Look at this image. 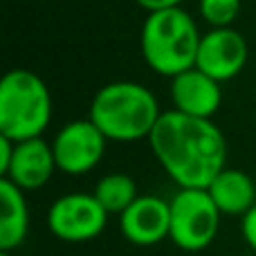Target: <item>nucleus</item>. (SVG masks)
I'll list each match as a JSON object with an SVG mask.
<instances>
[{
  "label": "nucleus",
  "mask_w": 256,
  "mask_h": 256,
  "mask_svg": "<svg viewBox=\"0 0 256 256\" xmlns=\"http://www.w3.org/2000/svg\"><path fill=\"white\" fill-rule=\"evenodd\" d=\"M122 236L135 248H155L171 236V204L160 196H140L120 216Z\"/></svg>",
  "instance_id": "obj_9"
},
{
  "label": "nucleus",
  "mask_w": 256,
  "mask_h": 256,
  "mask_svg": "<svg viewBox=\"0 0 256 256\" xmlns=\"http://www.w3.org/2000/svg\"><path fill=\"white\" fill-rule=\"evenodd\" d=\"M94 198L99 200L104 209H106L110 216H122L137 198V184L128 173H108L94 186Z\"/></svg>",
  "instance_id": "obj_14"
},
{
  "label": "nucleus",
  "mask_w": 256,
  "mask_h": 256,
  "mask_svg": "<svg viewBox=\"0 0 256 256\" xmlns=\"http://www.w3.org/2000/svg\"><path fill=\"white\" fill-rule=\"evenodd\" d=\"M171 204V240L182 252H204L220 232L222 214L207 189H178Z\"/></svg>",
  "instance_id": "obj_5"
},
{
  "label": "nucleus",
  "mask_w": 256,
  "mask_h": 256,
  "mask_svg": "<svg viewBox=\"0 0 256 256\" xmlns=\"http://www.w3.org/2000/svg\"><path fill=\"white\" fill-rule=\"evenodd\" d=\"M56 171L58 166H56V158H54L52 142L36 137V140L16 142L12 164L4 171L2 180L14 182L18 189H22L27 194V191L43 189Z\"/></svg>",
  "instance_id": "obj_10"
},
{
  "label": "nucleus",
  "mask_w": 256,
  "mask_h": 256,
  "mask_svg": "<svg viewBox=\"0 0 256 256\" xmlns=\"http://www.w3.org/2000/svg\"><path fill=\"white\" fill-rule=\"evenodd\" d=\"M222 216H240L256 207V180L240 168L225 166L207 186Z\"/></svg>",
  "instance_id": "obj_13"
},
{
  "label": "nucleus",
  "mask_w": 256,
  "mask_h": 256,
  "mask_svg": "<svg viewBox=\"0 0 256 256\" xmlns=\"http://www.w3.org/2000/svg\"><path fill=\"white\" fill-rule=\"evenodd\" d=\"M248 58L250 48L245 36L234 27H220V30H209L202 34L196 68L212 79L225 84L245 70Z\"/></svg>",
  "instance_id": "obj_8"
},
{
  "label": "nucleus",
  "mask_w": 256,
  "mask_h": 256,
  "mask_svg": "<svg viewBox=\"0 0 256 256\" xmlns=\"http://www.w3.org/2000/svg\"><path fill=\"white\" fill-rule=\"evenodd\" d=\"M14 148H16V142H12L9 137L0 135V178L4 176V171H7L9 164H12Z\"/></svg>",
  "instance_id": "obj_17"
},
{
  "label": "nucleus",
  "mask_w": 256,
  "mask_h": 256,
  "mask_svg": "<svg viewBox=\"0 0 256 256\" xmlns=\"http://www.w3.org/2000/svg\"><path fill=\"white\" fill-rule=\"evenodd\" d=\"M171 104L173 110L182 115L212 120L222 104L220 81L212 79L198 68H191L171 79Z\"/></svg>",
  "instance_id": "obj_11"
},
{
  "label": "nucleus",
  "mask_w": 256,
  "mask_h": 256,
  "mask_svg": "<svg viewBox=\"0 0 256 256\" xmlns=\"http://www.w3.org/2000/svg\"><path fill=\"white\" fill-rule=\"evenodd\" d=\"M108 137L90 120L68 122L54 135L52 148L56 166L66 176H86L102 164Z\"/></svg>",
  "instance_id": "obj_7"
},
{
  "label": "nucleus",
  "mask_w": 256,
  "mask_h": 256,
  "mask_svg": "<svg viewBox=\"0 0 256 256\" xmlns=\"http://www.w3.org/2000/svg\"><path fill=\"white\" fill-rule=\"evenodd\" d=\"M160 117L162 108L150 88L137 81H112L92 97L88 120L108 137V142L130 144L148 140Z\"/></svg>",
  "instance_id": "obj_2"
},
{
  "label": "nucleus",
  "mask_w": 256,
  "mask_h": 256,
  "mask_svg": "<svg viewBox=\"0 0 256 256\" xmlns=\"http://www.w3.org/2000/svg\"><path fill=\"white\" fill-rule=\"evenodd\" d=\"M110 214L99 204L94 194H66L48 209V230L63 243H88L104 234Z\"/></svg>",
  "instance_id": "obj_6"
},
{
  "label": "nucleus",
  "mask_w": 256,
  "mask_h": 256,
  "mask_svg": "<svg viewBox=\"0 0 256 256\" xmlns=\"http://www.w3.org/2000/svg\"><path fill=\"white\" fill-rule=\"evenodd\" d=\"M146 14L153 12H162V9H173V7H182L184 0H135Z\"/></svg>",
  "instance_id": "obj_18"
},
{
  "label": "nucleus",
  "mask_w": 256,
  "mask_h": 256,
  "mask_svg": "<svg viewBox=\"0 0 256 256\" xmlns=\"http://www.w3.org/2000/svg\"><path fill=\"white\" fill-rule=\"evenodd\" d=\"M30 234V207L25 191L0 178V252H16Z\"/></svg>",
  "instance_id": "obj_12"
},
{
  "label": "nucleus",
  "mask_w": 256,
  "mask_h": 256,
  "mask_svg": "<svg viewBox=\"0 0 256 256\" xmlns=\"http://www.w3.org/2000/svg\"><path fill=\"white\" fill-rule=\"evenodd\" d=\"M54 102L48 84L27 68L9 70L0 79V135L12 142L43 137L52 122Z\"/></svg>",
  "instance_id": "obj_4"
},
{
  "label": "nucleus",
  "mask_w": 256,
  "mask_h": 256,
  "mask_svg": "<svg viewBox=\"0 0 256 256\" xmlns=\"http://www.w3.org/2000/svg\"><path fill=\"white\" fill-rule=\"evenodd\" d=\"M158 164L180 189H207L227 166V140L212 120L164 110L148 137Z\"/></svg>",
  "instance_id": "obj_1"
},
{
  "label": "nucleus",
  "mask_w": 256,
  "mask_h": 256,
  "mask_svg": "<svg viewBox=\"0 0 256 256\" xmlns=\"http://www.w3.org/2000/svg\"><path fill=\"white\" fill-rule=\"evenodd\" d=\"M198 12L212 30L234 27L240 14V0H198Z\"/></svg>",
  "instance_id": "obj_15"
},
{
  "label": "nucleus",
  "mask_w": 256,
  "mask_h": 256,
  "mask_svg": "<svg viewBox=\"0 0 256 256\" xmlns=\"http://www.w3.org/2000/svg\"><path fill=\"white\" fill-rule=\"evenodd\" d=\"M240 234H243L245 243L256 252V207H252L240 218Z\"/></svg>",
  "instance_id": "obj_16"
},
{
  "label": "nucleus",
  "mask_w": 256,
  "mask_h": 256,
  "mask_svg": "<svg viewBox=\"0 0 256 256\" xmlns=\"http://www.w3.org/2000/svg\"><path fill=\"white\" fill-rule=\"evenodd\" d=\"M202 34L186 9L173 7L153 12L142 25V56L160 76H173L196 68Z\"/></svg>",
  "instance_id": "obj_3"
},
{
  "label": "nucleus",
  "mask_w": 256,
  "mask_h": 256,
  "mask_svg": "<svg viewBox=\"0 0 256 256\" xmlns=\"http://www.w3.org/2000/svg\"><path fill=\"white\" fill-rule=\"evenodd\" d=\"M0 256H14L12 252H0Z\"/></svg>",
  "instance_id": "obj_19"
}]
</instances>
